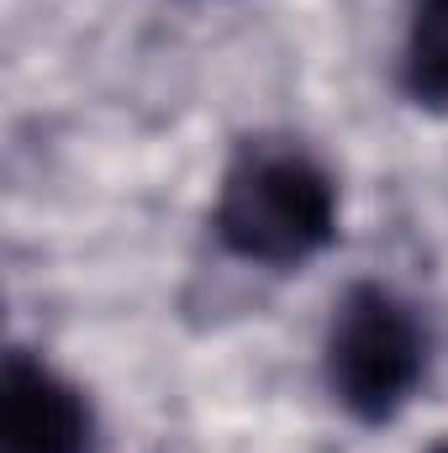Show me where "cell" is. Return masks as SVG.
Listing matches in <instances>:
<instances>
[{"label":"cell","mask_w":448,"mask_h":453,"mask_svg":"<svg viewBox=\"0 0 448 453\" xmlns=\"http://www.w3.org/2000/svg\"><path fill=\"white\" fill-rule=\"evenodd\" d=\"M212 237L259 269H301L337 237L333 174L296 142H243L212 206Z\"/></svg>","instance_id":"6da1fadb"},{"label":"cell","mask_w":448,"mask_h":453,"mask_svg":"<svg viewBox=\"0 0 448 453\" xmlns=\"http://www.w3.org/2000/svg\"><path fill=\"white\" fill-rule=\"evenodd\" d=\"M433 364V333L422 311L390 285H348L322 338V374L333 401L364 427L401 417Z\"/></svg>","instance_id":"7a4b0ae2"},{"label":"cell","mask_w":448,"mask_h":453,"mask_svg":"<svg viewBox=\"0 0 448 453\" xmlns=\"http://www.w3.org/2000/svg\"><path fill=\"white\" fill-rule=\"evenodd\" d=\"M428 453H448V443H438V449H428Z\"/></svg>","instance_id":"5b68a950"},{"label":"cell","mask_w":448,"mask_h":453,"mask_svg":"<svg viewBox=\"0 0 448 453\" xmlns=\"http://www.w3.org/2000/svg\"><path fill=\"white\" fill-rule=\"evenodd\" d=\"M90 401L53 364L11 348L0 374V453H90Z\"/></svg>","instance_id":"3957f363"},{"label":"cell","mask_w":448,"mask_h":453,"mask_svg":"<svg viewBox=\"0 0 448 453\" xmlns=\"http://www.w3.org/2000/svg\"><path fill=\"white\" fill-rule=\"evenodd\" d=\"M401 90L412 106L448 111V0H417L401 37Z\"/></svg>","instance_id":"277c9868"}]
</instances>
